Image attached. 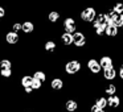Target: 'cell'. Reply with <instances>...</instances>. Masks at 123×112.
<instances>
[{
  "mask_svg": "<svg viewBox=\"0 0 123 112\" xmlns=\"http://www.w3.org/2000/svg\"><path fill=\"white\" fill-rule=\"evenodd\" d=\"M102 90V92L105 94V96H111V95H117V92L119 91V88H118V83L117 82H111V83H105L103 80H102L101 83V87H99Z\"/></svg>",
  "mask_w": 123,
  "mask_h": 112,
  "instance_id": "30bf717a",
  "label": "cell"
},
{
  "mask_svg": "<svg viewBox=\"0 0 123 112\" xmlns=\"http://www.w3.org/2000/svg\"><path fill=\"white\" fill-rule=\"evenodd\" d=\"M80 27H81V24L77 21V19H75L74 16H66V17H64V20H62V22H61L62 32L70 33V34H73L74 32H77V30L80 29Z\"/></svg>",
  "mask_w": 123,
  "mask_h": 112,
  "instance_id": "277c9868",
  "label": "cell"
},
{
  "mask_svg": "<svg viewBox=\"0 0 123 112\" xmlns=\"http://www.w3.org/2000/svg\"><path fill=\"white\" fill-rule=\"evenodd\" d=\"M101 79L105 83H111L117 80V67H110V69L102 70L101 73Z\"/></svg>",
  "mask_w": 123,
  "mask_h": 112,
  "instance_id": "8fae6325",
  "label": "cell"
},
{
  "mask_svg": "<svg viewBox=\"0 0 123 112\" xmlns=\"http://www.w3.org/2000/svg\"><path fill=\"white\" fill-rule=\"evenodd\" d=\"M119 29H120V30H122V32H123V25H122V27H120V28H119Z\"/></svg>",
  "mask_w": 123,
  "mask_h": 112,
  "instance_id": "4dcf8cb0",
  "label": "cell"
},
{
  "mask_svg": "<svg viewBox=\"0 0 123 112\" xmlns=\"http://www.w3.org/2000/svg\"><path fill=\"white\" fill-rule=\"evenodd\" d=\"M12 77H13V69L0 70V78L1 79H11Z\"/></svg>",
  "mask_w": 123,
  "mask_h": 112,
  "instance_id": "44dd1931",
  "label": "cell"
},
{
  "mask_svg": "<svg viewBox=\"0 0 123 112\" xmlns=\"http://www.w3.org/2000/svg\"><path fill=\"white\" fill-rule=\"evenodd\" d=\"M24 112H35V111H32V109H25Z\"/></svg>",
  "mask_w": 123,
  "mask_h": 112,
  "instance_id": "f1b7e54d",
  "label": "cell"
},
{
  "mask_svg": "<svg viewBox=\"0 0 123 112\" xmlns=\"http://www.w3.org/2000/svg\"><path fill=\"white\" fill-rule=\"evenodd\" d=\"M119 112H123V111H119Z\"/></svg>",
  "mask_w": 123,
  "mask_h": 112,
  "instance_id": "836d02e7",
  "label": "cell"
},
{
  "mask_svg": "<svg viewBox=\"0 0 123 112\" xmlns=\"http://www.w3.org/2000/svg\"><path fill=\"white\" fill-rule=\"evenodd\" d=\"M97 9H95V7H85V8L82 9V11L80 12V24H82V25H90L91 22L95 20V17H97Z\"/></svg>",
  "mask_w": 123,
  "mask_h": 112,
  "instance_id": "3957f363",
  "label": "cell"
},
{
  "mask_svg": "<svg viewBox=\"0 0 123 112\" xmlns=\"http://www.w3.org/2000/svg\"><path fill=\"white\" fill-rule=\"evenodd\" d=\"M102 111H103V109H101L94 103H90V106H89V108H87V112H102Z\"/></svg>",
  "mask_w": 123,
  "mask_h": 112,
  "instance_id": "484cf974",
  "label": "cell"
},
{
  "mask_svg": "<svg viewBox=\"0 0 123 112\" xmlns=\"http://www.w3.org/2000/svg\"><path fill=\"white\" fill-rule=\"evenodd\" d=\"M83 63H85V69L87 70V73L91 75L93 78H98L101 77V73H102V69L101 66H99L98 63V59H97V57H89V58H85V61H83Z\"/></svg>",
  "mask_w": 123,
  "mask_h": 112,
  "instance_id": "7a4b0ae2",
  "label": "cell"
},
{
  "mask_svg": "<svg viewBox=\"0 0 123 112\" xmlns=\"http://www.w3.org/2000/svg\"><path fill=\"white\" fill-rule=\"evenodd\" d=\"M61 112H66V111H64V109H62V111H61Z\"/></svg>",
  "mask_w": 123,
  "mask_h": 112,
  "instance_id": "1f68e13d",
  "label": "cell"
},
{
  "mask_svg": "<svg viewBox=\"0 0 123 112\" xmlns=\"http://www.w3.org/2000/svg\"><path fill=\"white\" fill-rule=\"evenodd\" d=\"M65 77H60V75H53L49 80V88H50L53 92H61L65 90Z\"/></svg>",
  "mask_w": 123,
  "mask_h": 112,
  "instance_id": "5b68a950",
  "label": "cell"
},
{
  "mask_svg": "<svg viewBox=\"0 0 123 112\" xmlns=\"http://www.w3.org/2000/svg\"><path fill=\"white\" fill-rule=\"evenodd\" d=\"M31 87H32V90L35 91V92H36V91H41L44 88V83H41L40 80H37V79H35V78H33Z\"/></svg>",
  "mask_w": 123,
  "mask_h": 112,
  "instance_id": "603a6c76",
  "label": "cell"
},
{
  "mask_svg": "<svg viewBox=\"0 0 123 112\" xmlns=\"http://www.w3.org/2000/svg\"><path fill=\"white\" fill-rule=\"evenodd\" d=\"M13 67V62L9 57H3L0 58V70H4V69H12Z\"/></svg>",
  "mask_w": 123,
  "mask_h": 112,
  "instance_id": "ffe728a7",
  "label": "cell"
},
{
  "mask_svg": "<svg viewBox=\"0 0 123 112\" xmlns=\"http://www.w3.org/2000/svg\"><path fill=\"white\" fill-rule=\"evenodd\" d=\"M95 106H98L101 109H107V98L105 95H99V96H94V101Z\"/></svg>",
  "mask_w": 123,
  "mask_h": 112,
  "instance_id": "ac0fdd59",
  "label": "cell"
},
{
  "mask_svg": "<svg viewBox=\"0 0 123 112\" xmlns=\"http://www.w3.org/2000/svg\"><path fill=\"white\" fill-rule=\"evenodd\" d=\"M6 16H7V11H6V8H4L3 6H0V20L4 19Z\"/></svg>",
  "mask_w": 123,
  "mask_h": 112,
  "instance_id": "83f0119b",
  "label": "cell"
},
{
  "mask_svg": "<svg viewBox=\"0 0 123 112\" xmlns=\"http://www.w3.org/2000/svg\"><path fill=\"white\" fill-rule=\"evenodd\" d=\"M48 77H49L48 73H46L45 70H43V69H36L35 71L32 73V78L40 80L41 83H45L46 80H48Z\"/></svg>",
  "mask_w": 123,
  "mask_h": 112,
  "instance_id": "2e32d148",
  "label": "cell"
},
{
  "mask_svg": "<svg viewBox=\"0 0 123 112\" xmlns=\"http://www.w3.org/2000/svg\"><path fill=\"white\" fill-rule=\"evenodd\" d=\"M114 25H117L118 28H120L123 25V13L122 15H119V16L117 17V20H115V24Z\"/></svg>",
  "mask_w": 123,
  "mask_h": 112,
  "instance_id": "4316f807",
  "label": "cell"
},
{
  "mask_svg": "<svg viewBox=\"0 0 123 112\" xmlns=\"http://www.w3.org/2000/svg\"><path fill=\"white\" fill-rule=\"evenodd\" d=\"M105 37L109 40H117L118 37H120V29L114 24H109L105 29Z\"/></svg>",
  "mask_w": 123,
  "mask_h": 112,
  "instance_id": "4fadbf2b",
  "label": "cell"
},
{
  "mask_svg": "<svg viewBox=\"0 0 123 112\" xmlns=\"http://www.w3.org/2000/svg\"><path fill=\"white\" fill-rule=\"evenodd\" d=\"M83 70V61L81 58H68L62 63V73L65 78H75Z\"/></svg>",
  "mask_w": 123,
  "mask_h": 112,
  "instance_id": "6da1fadb",
  "label": "cell"
},
{
  "mask_svg": "<svg viewBox=\"0 0 123 112\" xmlns=\"http://www.w3.org/2000/svg\"><path fill=\"white\" fill-rule=\"evenodd\" d=\"M36 30V24L31 20H25L21 22V33L23 36H32Z\"/></svg>",
  "mask_w": 123,
  "mask_h": 112,
  "instance_id": "9a60e30c",
  "label": "cell"
},
{
  "mask_svg": "<svg viewBox=\"0 0 123 112\" xmlns=\"http://www.w3.org/2000/svg\"><path fill=\"white\" fill-rule=\"evenodd\" d=\"M107 98V109L111 112H118L122 109V96L120 95H111Z\"/></svg>",
  "mask_w": 123,
  "mask_h": 112,
  "instance_id": "8992f818",
  "label": "cell"
},
{
  "mask_svg": "<svg viewBox=\"0 0 123 112\" xmlns=\"http://www.w3.org/2000/svg\"><path fill=\"white\" fill-rule=\"evenodd\" d=\"M46 20H48V22L50 25H57L60 22V20H61V13L58 11H50L48 13V16H46Z\"/></svg>",
  "mask_w": 123,
  "mask_h": 112,
  "instance_id": "e0dca14e",
  "label": "cell"
},
{
  "mask_svg": "<svg viewBox=\"0 0 123 112\" xmlns=\"http://www.w3.org/2000/svg\"><path fill=\"white\" fill-rule=\"evenodd\" d=\"M111 9L117 15H122L123 13V3H122V1H117V3H114V4H112V7H111Z\"/></svg>",
  "mask_w": 123,
  "mask_h": 112,
  "instance_id": "cb8c5ba5",
  "label": "cell"
},
{
  "mask_svg": "<svg viewBox=\"0 0 123 112\" xmlns=\"http://www.w3.org/2000/svg\"><path fill=\"white\" fill-rule=\"evenodd\" d=\"M32 75L31 74H25L23 75L21 78H20V86H21V88H27V87H31V84H32Z\"/></svg>",
  "mask_w": 123,
  "mask_h": 112,
  "instance_id": "d6986e66",
  "label": "cell"
},
{
  "mask_svg": "<svg viewBox=\"0 0 123 112\" xmlns=\"http://www.w3.org/2000/svg\"><path fill=\"white\" fill-rule=\"evenodd\" d=\"M115 67H117V79L119 80V83H123V61L120 63H117Z\"/></svg>",
  "mask_w": 123,
  "mask_h": 112,
  "instance_id": "7402d4cb",
  "label": "cell"
},
{
  "mask_svg": "<svg viewBox=\"0 0 123 112\" xmlns=\"http://www.w3.org/2000/svg\"><path fill=\"white\" fill-rule=\"evenodd\" d=\"M62 108L66 112H80L81 104L77 99L69 98V99H65V100L62 101Z\"/></svg>",
  "mask_w": 123,
  "mask_h": 112,
  "instance_id": "9c48e42d",
  "label": "cell"
},
{
  "mask_svg": "<svg viewBox=\"0 0 123 112\" xmlns=\"http://www.w3.org/2000/svg\"><path fill=\"white\" fill-rule=\"evenodd\" d=\"M122 103H123V99H122Z\"/></svg>",
  "mask_w": 123,
  "mask_h": 112,
  "instance_id": "d6a6232c",
  "label": "cell"
},
{
  "mask_svg": "<svg viewBox=\"0 0 123 112\" xmlns=\"http://www.w3.org/2000/svg\"><path fill=\"white\" fill-rule=\"evenodd\" d=\"M58 40H60V44L64 49H69L73 46V36L70 33H65V32H61L58 34Z\"/></svg>",
  "mask_w": 123,
  "mask_h": 112,
  "instance_id": "5bb4252c",
  "label": "cell"
},
{
  "mask_svg": "<svg viewBox=\"0 0 123 112\" xmlns=\"http://www.w3.org/2000/svg\"><path fill=\"white\" fill-rule=\"evenodd\" d=\"M97 59H98V63L102 70H106L115 66V58L111 54H101L99 57H97Z\"/></svg>",
  "mask_w": 123,
  "mask_h": 112,
  "instance_id": "52a82bcc",
  "label": "cell"
},
{
  "mask_svg": "<svg viewBox=\"0 0 123 112\" xmlns=\"http://www.w3.org/2000/svg\"><path fill=\"white\" fill-rule=\"evenodd\" d=\"M58 49H60L58 42H57V40H53V38L45 40V42H44V45H43V50L45 51L48 56H54V54H57Z\"/></svg>",
  "mask_w": 123,
  "mask_h": 112,
  "instance_id": "ba28073f",
  "label": "cell"
},
{
  "mask_svg": "<svg viewBox=\"0 0 123 112\" xmlns=\"http://www.w3.org/2000/svg\"><path fill=\"white\" fill-rule=\"evenodd\" d=\"M9 30H12V32L19 33V34H20V32H21V22H20V21L12 22V24H11V29H9Z\"/></svg>",
  "mask_w": 123,
  "mask_h": 112,
  "instance_id": "d4e9b609",
  "label": "cell"
},
{
  "mask_svg": "<svg viewBox=\"0 0 123 112\" xmlns=\"http://www.w3.org/2000/svg\"><path fill=\"white\" fill-rule=\"evenodd\" d=\"M20 40H21V37H20L19 33H15V32H12V30H7V32L4 33V41H6V44L8 46L19 45Z\"/></svg>",
  "mask_w": 123,
  "mask_h": 112,
  "instance_id": "7c38bea8",
  "label": "cell"
},
{
  "mask_svg": "<svg viewBox=\"0 0 123 112\" xmlns=\"http://www.w3.org/2000/svg\"><path fill=\"white\" fill-rule=\"evenodd\" d=\"M102 112H111V111H110V109H103Z\"/></svg>",
  "mask_w": 123,
  "mask_h": 112,
  "instance_id": "f546056e",
  "label": "cell"
}]
</instances>
